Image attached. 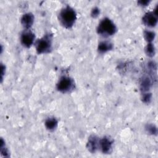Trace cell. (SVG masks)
<instances>
[{
  "mask_svg": "<svg viewBox=\"0 0 158 158\" xmlns=\"http://www.w3.org/2000/svg\"><path fill=\"white\" fill-rule=\"evenodd\" d=\"M77 20V14L75 10L69 6L61 9L59 14V20L60 24L66 28L72 27Z\"/></svg>",
  "mask_w": 158,
  "mask_h": 158,
  "instance_id": "cell-1",
  "label": "cell"
},
{
  "mask_svg": "<svg viewBox=\"0 0 158 158\" xmlns=\"http://www.w3.org/2000/svg\"><path fill=\"white\" fill-rule=\"evenodd\" d=\"M117 31V27L115 23L109 18L103 19L98 24L97 32L101 36H109L113 35Z\"/></svg>",
  "mask_w": 158,
  "mask_h": 158,
  "instance_id": "cell-2",
  "label": "cell"
},
{
  "mask_svg": "<svg viewBox=\"0 0 158 158\" xmlns=\"http://www.w3.org/2000/svg\"><path fill=\"white\" fill-rule=\"evenodd\" d=\"M36 51L38 54L48 53L52 49V35L46 34L35 43Z\"/></svg>",
  "mask_w": 158,
  "mask_h": 158,
  "instance_id": "cell-3",
  "label": "cell"
},
{
  "mask_svg": "<svg viewBox=\"0 0 158 158\" xmlns=\"http://www.w3.org/2000/svg\"><path fill=\"white\" fill-rule=\"evenodd\" d=\"M56 87L58 91L62 93H67L73 88L74 81L71 78L64 76L59 80Z\"/></svg>",
  "mask_w": 158,
  "mask_h": 158,
  "instance_id": "cell-4",
  "label": "cell"
},
{
  "mask_svg": "<svg viewBox=\"0 0 158 158\" xmlns=\"http://www.w3.org/2000/svg\"><path fill=\"white\" fill-rule=\"evenodd\" d=\"M35 38V34L29 29H26L21 34L20 42L23 46L26 48H29L34 43Z\"/></svg>",
  "mask_w": 158,
  "mask_h": 158,
  "instance_id": "cell-5",
  "label": "cell"
},
{
  "mask_svg": "<svg viewBox=\"0 0 158 158\" xmlns=\"http://www.w3.org/2000/svg\"><path fill=\"white\" fill-rule=\"evenodd\" d=\"M157 12L153 10L152 12H146L142 18L143 23L144 25L149 27H154L157 23Z\"/></svg>",
  "mask_w": 158,
  "mask_h": 158,
  "instance_id": "cell-6",
  "label": "cell"
},
{
  "mask_svg": "<svg viewBox=\"0 0 158 158\" xmlns=\"http://www.w3.org/2000/svg\"><path fill=\"white\" fill-rule=\"evenodd\" d=\"M112 141L108 137L104 136L99 140V148L104 154H109L112 149Z\"/></svg>",
  "mask_w": 158,
  "mask_h": 158,
  "instance_id": "cell-7",
  "label": "cell"
},
{
  "mask_svg": "<svg viewBox=\"0 0 158 158\" xmlns=\"http://www.w3.org/2000/svg\"><path fill=\"white\" fill-rule=\"evenodd\" d=\"M33 22L34 15L31 12H28L23 14L20 19L21 24L25 29H29L32 26Z\"/></svg>",
  "mask_w": 158,
  "mask_h": 158,
  "instance_id": "cell-8",
  "label": "cell"
},
{
  "mask_svg": "<svg viewBox=\"0 0 158 158\" xmlns=\"http://www.w3.org/2000/svg\"><path fill=\"white\" fill-rule=\"evenodd\" d=\"M99 140L98 137L94 135H91L88 138L86 148L91 152H94L99 148Z\"/></svg>",
  "mask_w": 158,
  "mask_h": 158,
  "instance_id": "cell-9",
  "label": "cell"
},
{
  "mask_svg": "<svg viewBox=\"0 0 158 158\" xmlns=\"http://www.w3.org/2000/svg\"><path fill=\"white\" fill-rule=\"evenodd\" d=\"M113 48V44L109 41H101L99 43L98 46V51L100 53H104Z\"/></svg>",
  "mask_w": 158,
  "mask_h": 158,
  "instance_id": "cell-10",
  "label": "cell"
},
{
  "mask_svg": "<svg viewBox=\"0 0 158 158\" xmlns=\"http://www.w3.org/2000/svg\"><path fill=\"white\" fill-rule=\"evenodd\" d=\"M151 85H152V82H151V78L148 76L143 77L140 83L141 90L143 93L147 92L150 89Z\"/></svg>",
  "mask_w": 158,
  "mask_h": 158,
  "instance_id": "cell-11",
  "label": "cell"
},
{
  "mask_svg": "<svg viewBox=\"0 0 158 158\" xmlns=\"http://www.w3.org/2000/svg\"><path fill=\"white\" fill-rule=\"evenodd\" d=\"M58 122L54 117L48 118L44 123L45 127L49 130H54L57 127Z\"/></svg>",
  "mask_w": 158,
  "mask_h": 158,
  "instance_id": "cell-12",
  "label": "cell"
},
{
  "mask_svg": "<svg viewBox=\"0 0 158 158\" xmlns=\"http://www.w3.org/2000/svg\"><path fill=\"white\" fill-rule=\"evenodd\" d=\"M145 52L149 57H153L156 53V49L152 43H148L145 48Z\"/></svg>",
  "mask_w": 158,
  "mask_h": 158,
  "instance_id": "cell-13",
  "label": "cell"
},
{
  "mask_svg": "<svg viewBox=\"0 0 158 158\" xmlns=\"http://www.w3.org/2000/svg\"><path fill=\"white\" fill-rule=\"evenodd\" d=\"M155 36H156V34L154 31H149V30H145L144 31V39L148 43H151L154 40Z\"/></svg>",
  "mask_w": 158,
  "mask_h": 158,
  "instance_id": "cell-14",
  "label": "cell"
},
{
  "mask_svg": "<svg viewBox=\"0 0 158 158\" xmlns=\"http://www.w3.org/2000/svg\"><path fill=\"white\" fill-rule=\"evenodd\" d=\"M146 130L151 135H156L157 133V127L152 124H148L146 126Z\"/></svg>",
  "mask_w": 158,
  "mask_h": 158,
  "instance_id": "cell-15",
  "label": "cell"
},
{
  "mask_svg": "<svg viewBox=\"0 0 158 158\" xmlns=\"http://www.w3.org/2000/svg\"><path fill=\"white\" fill-rule=\"evenodd\" d=\"M152 98V95L149 93H144L142 97V101L144 103H149Z\"/></svg>",
  "mask_w": 158,
  "mask_h": 158,
  "instance_id": "cell-16",
  "label": "cell"
},
{
  "mask_svg": "<svg viewBox=\"0 0 158 158\" xmlns=\"http://www.w3.org/2000/svg\"><path fill=\"white\" fill-rule=\"evenodd\" d=\"M99 14V9L97 7H94L91 12V15L93 17V18H96L98 16V15Z\"/></svg>",
  "mask_w": 158,
  "mask_h": 158,
  "instance_id": "cell-17",
  "label": "cell"
},
{
  "mask_svg": "<svg viewBox=\"0 0 158 158\" xmlns=\"http://www.w3.org/2000/svg\"><path fill=\"white\" fill-rule=\"evenodd\" d=\"M148 67L150 70H156V64L153 61L149 62L148 64Z\"/></svg>",
  "mask_w": 158,
  "mask_h": 158,
  "instance_id": "cell-18",
  "label": "cell"
},
{
  "mask_svg": "<svg viewBox=\"0 0 158 158\" xmlns=\"http://www.w3.org/2000/svg\"><path fill=\"white\" fill-rule=\"evenodd\" d=\"M138 4H139L141 6H147L149 3V1H139L138 2Z\"/></svg>",
  "mask_w": 158,
  "mask_h": 158,
  "instance_id": "cell-19",
  "label": "cell"
}]
</instances>
